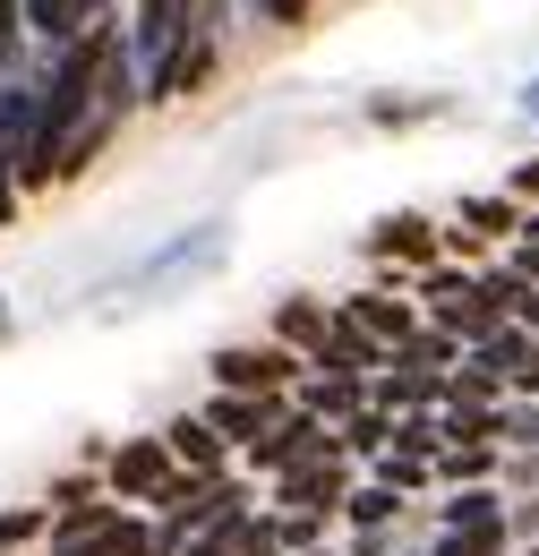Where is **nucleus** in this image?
<instances>
[{
  "instance_id": "nucleus-1",
  "label": "nucleus",
  "mask_w": 539,
  "mask_h": 556,
  "mask_svg": "<svg viewBox=\"0 0 539 556\" xmlns=\"http://www.w3.org/2000/svg\"><path fill=\"white\" fill-rule=\"evenodd\" d=\"M189 26H198V0H137L129 9L121 43H129V70H137V103H154V86L172 70V52L189 43Z\"/></svg>"
},
{
  "instance_id": "nucleus-2",
  "label": "nucleus",
  "mask_w": 539,
  "mask_h": 556,
  "mask_svg": "<svg viewBox=\"0 0 539 556\" xmlns=\"http://www.w3.org/2000/svg\"><path fill=\"white\" fill-rule=\"evenodd\" d=\"M300 386V359L283 343H231L214 351V394H291Z\"/></svg>"
},
{
  "instance_id": "nucleus-3",
  "label": "nucleus",
  "mask_w": 539,
  "mask_h": 556,
  "mask_svg": "<svg viewBox=\"0 0 539 556\" xmlns=\"http://www.w3.org/2000/svg\"><path fill=\"white\" fill-rule=\"evenodd\" d=\"M172 488V454H163V437L146 428V437H121L112 445V463H103V496H121V505H154Z\"/></svg>"
},
{
  "instance_id": "nucleus-4",
  "label": "nucleus",
  "mask_w": 539,
  "mask_h": 556,
  "mask_svg": "<svg viewBox=\"0 0 539 556\" xmlns=\"http://www.w3.org/2000/svg\"><path fill=\"white\" fill-rule=\"evenodd\" d=\"M121 9L112 0H17V26L43 43V52H68V43H86L95 26H112Z\"/></svg>"
},
{
  "instance_id": "nucleus-5",
  "label": "nucleus",
  "mask_w": 539,
  "mask_h": 556,
  "mask_svg": "<svg viewBox=\"0 0 539 556\" xmlns=\"http://www.w3.org/2000/svg\"><path fill=\"white\" fill-rule=\"evenodd\" d=\"M214 257H231V231H223V223H189L172 249H154V257L129 275V291H163V282L198 275V266H214Z\"/></svg>"
},
{
  "instance_id": "nucleus-6",
  "label": "nucleus",
  "mask_w": 539,
  "mask_h": 556,
  "mask_svg": "<svg viewBox=\"0 0 539 556\" xmlns=\"http://www.w3.org/2000/svg\"><path fill=\"white\" fill-rule=\"evenodd\" d=\"M283 412H291V394H214L198 419L223 437V445H231V454H249V445H258V437H266Z\"/></svg>"
},
{
  "instance_id": "nucleus-7",
  "label": "nucleus",
  "mask_w": 539,
  "mask_h": 556,
  "mask_svg": "<svg viewBox=\"0 0 539 556\" xmlns=\"http://www.w3.org/2000/svg\"><path fill=\"white\" fill-rule=\"evenodd\" d=\"M342 496H351V463L326 454V463H300L274 480V514H335Z\"/></svg>"
},
{
  "instance_id": "nucleus-8",
  "label": "nucleus",
  "mask_w": 539,
  "mask_h": 556,
  "mask_svg": "<svg viewBox=\"0 0 539 556\" xmlns=\"http://www.w3.org/2000/svg\"><path fill=\"white\" fill-rule=\"evenodd\" d=\"M335 317L351 326V334H368L377 351H394V343H411V334H419V308H411L403 291H351Z\"/></svg>"
},
{
  "instance_id": "nucleus-9",
  "label": "nucleus",
  "mask_w": 539,
  "mask_h": 556,
  "mask_svg": "<svg viewBox=\"0 0 539 556\" xmlns=\"http://www.w3.org/2000/svg\"><path fill=\"white\" fill-rule=\"evenodd\" d=\"M437 249H446V231L428 214H377L368 223V257L377 266H437Z\"/></svg>"
},
{
  "instance_id": "nucleus-10",
  "label": "nucleus",
  "mask_w": 539,
  "mask_h": 556,
  "mask_svg": "<svg viewBox=\"0 0 539 556\" xmlns=\"http://www.w3.org/2000/svg\"><path fill=\"white\" fill-rule=\"evenodd\" d=\"M163 437V454H172V471H189V480H231V445L205 428L198 412H180L172 428H154Z\"/></svg>"
},
{
  "instance_id": "nucleus-11",
  "label": "nucleus",
  "mask_w": 539,
  "mask_h": 556,
  "mask_svg": "<svg viewBox=\"0 0 539 556\" xmlns=\"http://www.w3.org/2000/svg\"><path fill=\"white\" fill-rule=\"evenodd\" d=\"M300 368H309V377H360V386H368V377H377V368H386V351L368 343V334H351V326H326V343L309 351V359H300Z\"/></svg>"
},
{
  "instance_id": "nucleus-12",
  "label": "nucleus",
  "mask_w": 539,
  "mask_h": 556,
  "mask_svg": "<svg viewBox=\"0 0 539 556\" xmlns=\"http://www.w3.org/2000/svg\"><path fill=\"white\" fill-rule=\"evenodd\" d=\"M326 326H335V308H326L317 291H283V300H274V343L291 351V359H309V351L326 343Z\"/></svg>"
},
{
  "instance_id": "nucleus-13",
  "label": "nucleus",
  "mask_w": 539,
  "mask_h": 556,
  "mask_svg": "<svg viewBox=\"0 0 539 556\" xmlns=\"http://www.w3.org/2000/svg\"><path fill=\"white\" fill-rule=\"evenodd\" d=\"M360 403H368V394H360V377H309V368H300V386H291V412L317 419V428H342Z\"/></svg>"
},
{
  "instance_id": "nucleus-14",
  "label": "nucleus",
  "mask_w": 539,
  "mask_h": 556,
  "mask_svg": "<svg viewBox=\"0 0 539 556\" xmlns=\"http://www.w3.org/2000/svg\"><path fill=\"white\" fill-rule=\"evenodd\" d=\"M360 394H368V412H386V419L437 412V386H428V377H411V368H377V377H368Z\"/></svg>"
},
{
  "instance_id": "nucleus-15",
  "label": "nucleus",
  "mask_w": 539,
  "mask_h": 556,
  "mask_svg": "<svg viewBox=\"0 0 539 556\" xmlns=\"http://www.w3.org/2000/svg\"><path fill=\"white\" fill-rule=\"evenodd\" d=\"M488 522H505V488H446L437 496V531H488Z\"/></svg>"
},
{
  "instance_id": "nucleus-16",
  "label": "nucleus",
  "mask_w": 539,
  "mask_h": 556,
  "mask_svg": "<svg viewBox=\"0 0 539 556\" xmlns=\"http://www.w3.org/2000/svg\"><path fill=\"white\" fill-rule=\"evenodd\" d=\"M428 480L488 488V480H497V445H437V454H428Z\"/></svg>"
},
{
  "instance_id": "nucleus-17",
  "label": "nucleus",
  "mask_w": 539,
  "mask_h": 556,
  "mask_svg": "<svg viewBox=\"0 0 539 556\" xmlns=\"http://www.w3.org/2000/svg\"><path fill=\"white\" fill-rule=\"evenodd\" d=\"M454 359H463V351L446 343V334H437V326H419V334H411V343H394V351H386V368H411V377H428V386H437V377H446V368H454Z\"/></svg>"
},
{
  "instance_id": "nucleus-18",
  "label": "nucleus",
  "mask_w": 539,
  "mask_h": 556,
  "mask_svg": "<svg viewBox=\"0 0 539 556\" xmlns=\"http://www.w3.org/2000/svg\"><path fill=\"white\" fill-rule=\"evenodd\" d=\"M454 214H463L454 231H472V240H514V231H523V206H514L505 189H497V198H463Z\"/></svg>"
},
{
  "instance_id": "nucleus-19",
  "label": "nucleus",
  "mask_w": 539,
  "mask_h": 556,
  "mask_svg": "<svg viewBox=\"0 0 539 556\" xmlns=\"http://www.w3.org/2000/svg\"><path fill=\"white\" fill-rule=\"evenodd\" d=\"M386 437H394V419L360 403V412H351V419L335 428V454H342V463H377V454H386Z\"/></svg>"
},
{
  "instance_id": "nucleus-20",
  "label": "nucleus",
  "mask_w": 539,
  "mask_h": 556,
  "mask_svg": "<svg viewBox=\"0 0 539 556\" xmlns=\"http://www.w3.org/2000/svg\"><path fill=\"white\" fill-rule=\"evenodd\" d=\"M523 351H531V334H523V326H497V334H479V343L463 351V359H472V368H488L497 386H514V368H523Z\"/></svg>"
},
{
  "instance_id": "nucleus-21",
  "label": "nucleus",
  "mask_w": 539,
  "mask_h": 556,
  "mask_svg": "<svg viewBox=\"0 0 539 556\" xmlns=\"http://www.w3.org/2000/svg\"><path fill=\"white\" fill-rule=\"evenodd\" d=\"M437 445H497V403H446L437 412Z\"/></svg>"
},
{
  "instance_id": "nucleus-22",
  "label": "nucleus",
  "mask_w": 539,
  "mask_h": 556,
  "mask_svg": "<svg viewBox=\"0 0 539 556\" xmlns=\"http://www.w3.org/2000/svg\"><path fill=\"white\" fill-rule=\"evenodd\" d=\"M342 514H351V531H386V522L403 514V496H386L377 480H351V496H342Z\"/></svg>"
},
{
  "instance_id": "nucleus-23",
  "label": "nucleus",
  "mask_w": 539,
  "mask_h": 556,
  "mask_svg": "<svg viewBox=\"0 0 539 556\" xmlns=\"http://www.w3.org/2000/svg\"><path fill=\"white\" fill-rule=\"evenodd\" d=\"M446 112H454V94H377L368 103V121H386V129L394 121H446Z\"/></svg>"
},
{
  "instance_id": "nucleus-24",
  "label": "nucleus",
  "mask_w": 539,
  "mask_h": 556,
  "mask_svg": "<svg viewBox=\"0 0 539 556\" xmlns=\"http://www.w3.org/2000/svg\"><path fill=\"white\" fill-rule=\"evenodd\" d=\"M368 480L386 488V496H403V505L419 496V488H437V480H428V463H411V454H377V463H368Z\"/></svg>"
},
{
  "instance_id": "nucleus-25",
  "label": "nucleus",
  "mask_w": 539,
  "mask_h": 556,
  "mask_svg": "<svg viewBox=\"0 0 539 556\" xmlns=\"http://www.w3.org/2000/svg\"><path fill=\"white\" fill-rule=\"evenodd\" d=\"M428 556H505V522H488V531H428Z\"/></svg>"
},
{
  "instance_id": "nucleus-26",
  "label": "nucleus",
  "mask_w": 539,
  "mask_h": 556,
  "mask_svg": "<svg viewBox=\"0 0 539 556\" xmlns=\"http://www.w3.org/2000/svg\"><path fill=\"white\" fill-rule=\"evenodd\" d=\"M43 531H52L43 505H9V514H0V556H17L26 540H43Z\"/></svg>"
},
{
  "instance_id": "nucleus-27",
  "label": "nucleus",
  "mask_w": 539,
  "mask_h": 556,
  "mask_svg": "<svg viewBox=\"0 0 539 556\" xmlns=\"http://www.w3.org/2000/svg\"><path fill=\"white\" fill-rule=\"evenodd\" d=\"M497 445H539V403H497Z\"/></svg>"
},
{
  "instance_id": "nucleus-28",
  "label": "nucleus",
  "mask_w": 539,
  "mask_h": 556,
  "mask_svg": "<svg viewBox=\"0 0 539 556\" xmlns=\"http://www.w3.org/2000/svg\"><path fill=\"white\" fill-rule=\"evenodd\" d=\"M223 556H283V540H274V514H249L240 531H231V548Z\"/></svg>"
},
{
  "instance_id": "nucleus-29",
  "label": "nucleus",
  "mask_w": 539,
  "mask_h": 556,
  "mask_svg": "<svg viewBox=\"0 0 539 556\" xmlns=\"http://www.w3.org/2000/svg\"><path fill=\"white\" fill-rule=\"evenodd\" d=\"M505 394H514V403H539V334H531V351H523V368H514Z\"/></svg>"
},
{
  "instance_id": "nucleus-30",
  "label": "nucleus",
  "mask_w": 539,
  "mask_h": 556,
  "mask_svg": "<svg viewBox=\"0 0 539 556\" xmlns=\"http://www.w3.org/2000/svg\"><path fill=\"white\" fill-rule=\"evenodd\" d=\"M309 9H317V0H258V17H274V26H300Z\"/></svg>"
},
{
  "instance_id": "nucleus-31",
  "label": "nucleus",
  "mask_w": 539,
  "mask_h": 556,
  "mask_svg": "<svg viewBox=\"0 0 539 556\" xmlns=\"http://www.w3.org/2000/svg\"><path fill=\"white\" fill-rule=\"evenodd\" d=\"M514 531H531V540H539V496H531V505H505V540H514Z\"/></svg>"
},
{
  "instance_id": "nucleus-32",
  "label": "nucleus",
  "mask_w": 539,
  "mask_h": 556,
  "mask_svg": "<svg viewBox=\"0 0 539 556\" xmlns=\"http://www.w3.org/2000/svg\"><path fill=\"white\" fill-rule=\"evenodd\" d=\"M505 198H514V206H523V198H539V154L523 163V172H514V189H505Z\"/></svg>"
},
{
  "instance_id": "nucleus-33",
  "label": "nucleus",
  "mask_w": 539,
  "mask_h": 556,
  "mask_svg": "<svg viewBox=\"0 0 539 556\" xmlns=\"http://www.w3.org/2000/svg\"><path fill=\"white\" fill-rule=\"evenodd\" d=\"M17 223V180H0V231Z\"/></svg>"
},
{
  "instance_id": "nucleus-34",
  "label": "nucleus",
  "mask_w": 539,
  "mask_h": 556,
  "mask_svg": "<svg viewBox=\"0 0 539 556\" xmlns=\"http://www.w3.org/2000/svg\"><path fill=\"white\" fill-rule=\"evenodd\" d=\"M514 103H523V112H531V121H539V77H531V86H523V94H514Z\"/></svg>"
},
{
  "instance_id": "nucleus-35",
  "label": "nucleus",
  "mask_w": 539,
  "mask_h": 556,
  "mask_svg": "<svg viewBox=\"0 0 539 556\" xmlns=\"http://www.w3.org/2000/svg\"><path fill=\"white\" fill-rule=\"evenodd\" d=\"M0 334H9V291H0Z\"/></svg>"
},
{
  "instance_id": "nucleus-36",
  "label": "nucleus",
  "mask_w": 539,
  "mask_h": 556,
  "mask_svg": "<svg viewBox=\"0 0 539 556\" xmlns=\"http://www.w3.org/2000/svg\"><path fill=\"white\" fill-rule=\"evenodd\" d=\"M300 556H326V548H300Z\"/></svg>"
},
{
  "instance_id": "nucleus-37",
  "label": "nucleus",
  "mask_w": 539,
  "mask_h": 556,
  "mask_svg": "<svg viewBox=\"0 0 539 556\" xmlns=\"http://www.w3.org/2000/svg\"><path fill=\"white\" fill-rule=\"evenodd\" d=\"M531 556H539V540H531Z\"/></svg>"
}]
</instances>
